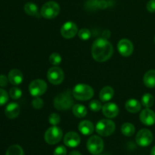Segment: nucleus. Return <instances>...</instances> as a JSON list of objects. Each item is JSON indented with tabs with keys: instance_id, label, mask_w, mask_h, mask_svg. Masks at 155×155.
Listing matches in <instances>:
<instances>
[{
	"instance_id": "1",
	"label": "nucleus",
	"mask_w": 155,
	"mask_h": 155,
	"mask_svg": "<svg viewBox=\"0 0 155 155\" xmlns=\"http://www.w3.org/2000/svg\"><path fill=\"white\" fill-rule=\"evenodd\" d=\"M113 45L107 39L99 38L92 44V54L98 62H104L110 59L113 54Z\"/></svg>"
},
{
	"instance_id": "2",
	"label": "nucleus",
	"mask_w": 155,
	"mask_h": 155,
	"mask_svg": "<svg viewBox=\"0 0 155 155\" xmlns=\"http://www.w3.org/2000/svg\"><path fill=\"white\" fill-rule=\"evenodd\" d=\"M73 97V93L70 89L58 94L54 99V107L58 110H69L74 105Z\"/></svg>"
},
{
	"instance_id": "3",
	"label": "nucleus",
	"mask_w": 155,
	"mask_h": 155,
	"mask_svg": "<svg viewBox=\"0 0 155 155\" xmlns=\"http://www.w3.org/2000/svg\"><path fill=\"white\" fill-rule=\"evenodd\" d=\"M73 96L80 101H87L92 98L94 90L90 86L86 84H77L72 91Z\"/></svg>"
},
{
	"instance_id": "4",
	"label": "nucleus",
	"mask_w": 155,
	"mask_h": 155,
	"mask_svg": "<svg viewBox=\"0 0 155 155\" xmlns=\"http://www.w3.org/2000/svg\"><path fill=\"white\" fill-rule=\"evenodd\" d=\"M60 12V6L54 1L45 2L42 5L40 11V15L45 19H53L58 15Z\"/></svg>"
},
{
	"instance_id": "5",
	"label": "nucleus",
	"mask_w": 155,
	"mask_h": 155,
	"mask_svg": "<svg viewBox=\"0 0 155 155\" xmlns=\"http://www.w3.org/2000/svg\"><path fill=\"white\" fill-rule=\"evenodd\" d=\"M95 130L100 136H109L115 131V124L110 120L102 119L97 123Z\"/></svg>"
},
{
	"instance_id": "6",
	"label": "nucleus",
	"mask_w": 155,
	"mask_h": 155,
	"mask_svg": "<svg viewBox=\"0 0 155 155\" xmlns=\"http://www.w3.org/2000/svg\"><path fill=\"white\" fill-rule=\"evenodd\" d=\"M63 132L57 126H52L48 128L45 133V140L49 145H55L62 139Z\"/></svg>"
},
{
	"instance_id": "7",
	"label": "nucleus",
	"mask_w": 155,
	"mask_h": 155,
	"mask_svg": "<svg viewBox=\"0 0 155 155\" xmlns=\"http://www.w3.org/2000/svg\"><path fill=\"white\" fill-rule=\"evenodd\" d=\"M87 149L93 155H98L101 153L104 149V142L99 136H92L88 139Z\"/></svg>"
},
{
	"instance_id": "8",
	"label": "nucleus",
	"mask_w": 155,
	"mask_h": 155,
	"mask_svg": "<svg viewBox=\"0 0 155 155\" xmlns=\"http://www.w3.org/2000/svg\"><path fill=\"white\" fill-rule=\"evenodd\" d=\"M47 89V84L42 80H35L29 86V92L33 97H39L43 95Z\"/></svg>"
},
{
	"instance_id": "9",
	"label": "nucleus",
	"mask_w": 155,
	"mask_h": 155,
	"mask_svg": "<svg viewBox=\"0 0 155 155\" xmlns=\"http://www.w3.org/2000/svg\"><path fill=\"white\" fill-rule=\"evenodd\" d=\"M47 78L51 84L59 85L63 82L64 74L61 68L58 66H54L50 68L47 72Z\"/></svg>"
},
{
	"instance_id": "10",
	"label": "nucleus",
	"mask_w": 155,
	"mask_h": 155,
	"mask_svg": "<svg viewBox=\"0 0 155 155\" xmlns=\"http://www.w3.org/2000/svg\"><path fill=\"white\" fill-rule=\"evenodd\" d=\"M136 143L141 147H148L153 141V134L148 129H142L138 132L136 137Z\"/></svg>"
},
{
	"instance_id": "11",
	"label": "nucleus",
	"mask_w": 155,
	"mask_h": 155,
	"mask_svg": "<svg viewBox=\"0 0 155 155\" xmlns=\"http://www.w3.org/2000/svg\"><path fill=\"white\" fill-rule=\"evenodd\" d=\"M78 33V28L77 24L72 21H68L64 23L61 28V33L65 39H71L74 37Z\"/></svg>"
},
{
	"instance_id": "12",
	"label": "nucleus",
	"mask_w": 155,
	"mask_h": 155,
	"mask_svg": "<svg viewBox=\"0 0 155 155\" xmlns=\"http://www.w3.org/2000/svg\"><path fill=\"white\" fill-rule=\"evenodd\" d=\"M117 48L121 55L124 57H128L131 55L133 52V44L129 39H123L118 42Z\"/></svg>"
},
{
	"instance_id": "13",
	"label": "nucleus",
	"mask_w": 155,
	"mask_h": 155,
	"mask_svg": "<svg viewBox=\"0 0 155 155\" xmlns=\"http://www.w3.org/2000/svg\"><path fill=\"white\" fill-rule=\"evenodd\" d=\"M64 143L69 148H76L80 143V136L75 132H68L64 137Z\"/></svg>"
},
{
	"instance_id": "14",
	"label": "nucleus",
	"mask_w": 155,
	"mask_h": 155,
	"mask_svg": "<svg viewBox=\"0 0 155 155\" xmlns=\"http://www.w3.org/2000/svg\"><path fill=\"white\" fill-rule=\"evenodd\" d=\"M140 120L145 126H153L155 124V113L149 108L145 109L140 114Z\"/></svg>"
},
{
	"instance_id": "15",
	"label": "nucleus",
	"mask_w": 155,
	"mask_h": 155,
	"mask_svg": "<svg viewBox=\"0 0 155 155\" xmlns=\"http://www.w3.org/2000/svg\"><path fill=\"white\" fill-rule=\"evenodd\" d=\"M102 112L107 118L116 117L119 114V107L114 103L108 102L102 107Z\"/></svg>"
},
{
	"instance_id": "16",
	"label": "nucleus",
	"mask_w": 155,
	"mask_h": 155,
	"mask_svg": "<svg viewBox=\"0 0 155 155\" xmlns=\"http://www.w3.org/2000/svg\"><path fill=\"white\" fill-rule=\"evenodd\" d=\"M20 106L17 103L12 102L8 104L5 110V114L6 117L9 119H15L18 117L20 114Z\"/></svg>"
},
{
	"instance_id": "17",
	"label": "nucleus",
	"mask_w": 155,
	"mask_h": 155,
	"mask_svg": "<svg viewBox=\"0 0 155 155\" xmlns=\"http://www.w3.org/2000/svg\"><path fill=\"white\" fill-rule=\"evenodd\" d=\"M8 80L12 85L18 86L24 80V75L21 71L18 69H13L8 73Z\"/></svg>"
},
{
	"instance_id": "18",
	"label": "nucleus",
	"mask_w": 155,
	"mask_h": 155,
	"mask_svg": "<svg viewBox=\"0 0 155 155\" xmlns=\"http://www.w3.org/2000/svg\"><path fill=\"white\" fill-rule=\"evenodd\" d=\"M79 131L85 136H89L92 134L95 130L93 124L89 120H83L79 124Z\"/></svg>"
},
{
	"instance_id": "19",
	"label": "nucleus",
	"mask_w": 155,
	"mask_h": 155,
	"mask_svg": "<svg viewBox=\"0 0 155 155\" xmlns=\"http://www.w3.org/2000/svg\"><path fill=\"white\" fill-rule=\"evenodd\" d=\"M114 95V91L110 86H105L101 90L99 94V98L102 102H107L110 101Z\"/></svg>"
},
{
	"instance_id": "20",
	"label": "nucleus",
	"mask_w": 155,
	"mask_h": 155,
	"mask_svg": "<svg viewBox=\"0 0 155 155\" xmlns=\"http://www.w3.org/2000/svg\"><path fill=\"white\" fill-rule=\"evenodd\" d=\"M125 107L127 109V111L130 112V113H137L139 110H141V107H142V105H141L140 102H139L138 100L136 99H129L128 101L126 102L125 104Z\"/></svg>"
},
{
	"instance_id": "21",
	"label": "nucleus",
	"mask_w": 155,
	"mask_h": 155,
	"mask_svg": "<svg viewBox=\"0 0 155 155\" xmlns=\"http://www.w3.org/2000/svg\"><path fill=\"white\" fill-rule=\"evenodd\" d=\"M144 84L148 88L155 87V70H150L145 73L143 78Z\"/></svg>"
},
{
	"instance_id": "22",
	"label": "nucleus",
	"mask_w": 155,
	"mask_h": 155,
	"mask_svg": "<svg viewBox=\"0 0 155 155\" xmlns=\"http://www.w3.org/2000/svg\"><path fill=\"white\" fill-rule=\"evenodd\" d=\"M24 12L27 14L28 15L33 17H36V18H39V12L38 6L36 5L35 3L33 2H27L24 5Z\"/></svg>"
},
{
	"instance_id": "23",
	"label": "nucleus",
	"mask_w": 155,
	"mask_h": 155,
	"mask_svg": "<svg viewBox=\"0 0 155 155\" xmlns=\"http://www.w3.org/2000/svg\"><path fill=\"white\" fill-rule=\"evenodd\" d=\"M72 111L74 116L78 118H83L87 114V109L83 104H77L74 105L72 107Z\"/></svg>"
},
{
	"instance_id": "24",
	"label": "nucleus",
	"mask_w": 155,
	"mask_h": 155,
	"mask_svg": "<svg viewBox=\"0 0 155 155\" xmlns=\"http://www.w3.org/2000/svg\"><path fill=\"white\" fill-rule=\"evenodd\" d=\"M135 131H136V128H135L134 125L130 124V123L124 124L121 127V132L125 136L130 137L134 134Z\"/></svg>"
},
{
	"instance_id": "25",
	"label": "nucleus",
	"mask_w": 155,
	"mask_h": 155,
	"mask_svg": "<svg viewBox=\"0 0 155 155\" xmlns=\"http://www.w3.org/2000/svg\"><path fill=\"white\" fill-rule=\"evenodd\" d=\"M5 155H24V150L20 145H13L6 151Z\"/></svg>"
},
{
	"instance_id": "26",
	"label": "nucleus",
	"mask_w": 155,
	"mask_h": 155,
	"mask_svg": "<svg viewBox=\"0 0 155 155\" xmlns=\"http://www.w3.org/2000/svg\"><path fill=\"white\" fill-rule=\"evenodd\" d=\"M154 98L153 95L150 93H146L142 96V104L144 107L149 108L154 104Z\"/></svg>"
},
{
	"instance_id": "27",
	"label": "nucleus",
	"mask_w": 155,
	"mask_h": 155,
	"mask_svg": "<svg viewBox=\"0 0 155 155\" xmlns=\"http://www.w3.org/2000/svg\"><path fill=\"white\" fill-rule=\"evenodd\" d=\"M49 62L54 66H58L61 63V56L57 52H54L49 56Z\"/></svg>"
},
{
	"instance_id": "28",
	"label": "nucleus",
	"mask_w": 155,
	"mask_h": 155,
	"mask_svg": "<svg viewBox=\"0 0 155 155\" xmlns=\"http://www.w3.org/2000/svg\"><path fill=\"white\" fill-rule=\"evenodd\" d=\"M78 36L80 39L83 41H86L91 37V32L90 30H88L87 28L80 29L78 31Z\"/></svg>"
},
{
	"instance_id": "29",
	"label": "nucleus",
	"mask_w": 155,
	"mask_h": 155,
	"mask_svg": "<svg viewBox=\"0 0 155 155\" xmlns=\"http://www.w3.org/2000/svg\"><path fill=\"white\" fill-rule=\"evenodd\" d=\"M9 95L11 96V98L15 100L19 99L22 96V91L19 88L13 87L9 91Z\"/></svg>"
},
{
	"instance_id": "30",
	"label": "nucleus",
	"mask_w": 155,
	"mask_h": 155,
	"mask_svg": "<svg viewBox=\"0 0 155 155\" xmlns=\"http://www.w3.org/2000/svg\"><path fill=\"white\" fill-rule=\"evenodd\" d=\"M89 108L92 110V111L98 112L101 109H102V105H101V101H97V100H93L91 101L89 104Z\"/></svg>"
},
{
	"instance_id": "31",
	"label": "nucleus",
	"mask_w": 155,
	"mask_h": 155,
	"mask_svg": "<svg viewBox=\"0 0 155 155\" xmlns=\"http://www.w3.org/2000/svg\"><path fill=\"white\" fill-rule=\"evenodd\" d=\"M48 121H49L50 124H51L52 126H57L60 123L61 117L58 114L52 113L48 117Z\"/></svg>"
},
{
	"instance_id": "32",
	"label": "nucleus",
	"mask_w": 155,
	"mask_h": 155,
	"mask_svg": "<svg viewBox=\"0 0 155 155\" xmlns=\"http://www.w3.org/2000/svg\"><path fill=\"white\" fill-rule=\"evenodd\" d=\"M8 101V95L7 92L2 89H0V106L4 105Z\"/></svg>"
},
{
	"instance_id": "33",
	"label": "nucleus",
	"mask_w": 155,
	"mask_h": 155,
	"mask_svg": "<svg viewBox=\"0 0 155 155\" xmlns=\"http://www.w3.org/2000/svg\"><path fill=\"white\" fill-rule=\"evenodd\" d=\"M32 105H33V107H34L35 109L42 108V107H43L44 105L43 100L41 99L39 97H36V98L33 99V101H32Z\"/></svg>"
},
{
	"instance_id": "34",
	"label": "nucleus",
	"mask_w": 155,
	"mask_h": 155,
	"mask_svg": "<svg viewBox=\"0 0 155 155\" xmlns=\"http://www.w3.org/2000/svg\"><path fill=\"white\" fill-rule=\"evenodd\" d=\"M54 155H67V149L64 145H60L58 146L57 148L54 149V152H53Z\"/></svg>"
},
{
	"instance_id": "35",
	"label": "nucleus",
	"mask_w": 155,
	"mask_h": 155,
	"mask_svg": "<svg viewBox=\"0 0 155 155\" xmlns=\"http://www.w3.org/2000/svg\"><path fill=\"white\" fill-rule=\"evenodd\" d=\"M147 10L151 13H154L155 12V0H150L147 3Z\"/></svg>"
},
{
	"instance_id": "36",
	"label": "nucleus",
	"mask_w": 155,
	"mask_h": 155,
	"mask_svg": "<svg viewBox=\"0 0 155 155\" xmlns=\"http://www.w3.org/2000/svg\"><path fill=\"white\" fill-rule=\"evenodd\" d=\"M8 81V77H6L5 75H3V74L0 75V86H2V87L6 86Z\"/></svg>"
},
{
	"instance_id": "37",
	"label": "nucleus",
	"mask_w": 155,
	"mask_h": 155,
	"mask_svg": "<svg viewBox=\"0 0 155 155\" xmlns=\"http://www.w3.org/2000/svg\"><path fill=\"white\" fill-rule=\"evenodd\" d=\"M69 155H82L81 154H80L79 151H71V153H70Z\"/></svg>"
},
{
	"instance_id": "38",
	"label": "nucleus",
	"mask_w": 155,
	"mask_h": 155,
	"mask_svg": "<svg viewBox=\"0 0 155 155\" xmlns=\"http://www.w3.org/2000/svg\"><path fill=\"white\" fill-rule=\"evenodd\" d=\"M151 155H155V146L153 147V148L151 149Z\"/></svg>"
},
{
	"instance_id": "39",
	"label": "nucleus",
	"mask_w": 155,
	"mask_h": 155,
	"mask_svg": "<svg viewBox=\"0 0 155 155\" xmlns=\"http://www.w3.org/2000/svg\"><path fill=\"white\" fill-rule=\"evenodd\" d=\"M98 155H101V154H98Z\"/></svg>"
},
{
	"instance_id": "40",
	"label": "nucleus",
	"mask_w": 155,
	"mask_h": 155,
	"mask_svg": "<svg viewBox=\"0 0 155 155\" xmlns=\"http://www.w3.org/2000/svg\"><path fill=\"white\" fill-rule=\"evenodd\" d=\"M154 41H155V38H154Z\"/></svg>"
}]
</instances>
